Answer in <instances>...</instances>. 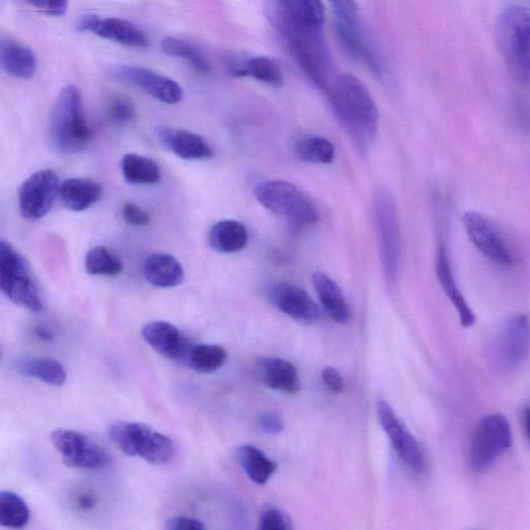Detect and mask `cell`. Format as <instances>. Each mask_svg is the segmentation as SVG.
<instances>
[{
    "instance_id": "6da1fadb",
    "label": "cell",
    "mask_w": 530,
    "mask_h": 530,
    "mask_svg": "<svg viewBox=\"0 0 530 530\" xmlns=\"http://www.w3.org/2000/svg\"><path fill=\"white\" fill-rule=\"evenodd\" d=\"M264 12L286 44L293 60L313 84L320 90H327L333 66L322 31L294 19L277 0H269Z\"/></svg>"
},
{
    "instance_id": "7a4b0ae2",
    "label": "cell",
    "mask_w": 530,
    "mask_h": 530,
    "mask_svg": "<svg viewBox=\"0 0 530 530\" xmlns=\"http://www.w3.org/2000/svg\"><path fill=\"white\" fill-rule=\"evenodd\" d=\"M329 100L336 119L365 154L374 141L379 114L365 84L356 76L342 74L329 86Z\"/></svg>"
},
{
    "instance_id": "3957f363",
    "label": "cell",
    "mask_w": 530,
    "mask_h": 530,
    "mask_svg": "<svg viewBox=\"0 0 530 530\" xmlns=\"http://www.w3.org/2000/svg\"><path fill=\"white\" fill-rule=\"evenodd\" d=\"M49 137L53 149L63 155L83 151L92 139V130L82 110L81 92L76 85L65 86L58 95L50 115Z\"/></svg>"
},
{
    "instance_id": "277c9868",
    "label": "cell",
    "mask_w": 530,
    "mask_h": 530,
    "mask_svg": "<svg viewBox=\"0 0 530 530\" xmlns=\"http://www.w3.org/2000/svg\"><path fill=\"white\" fill-rule=\"evenodd\" d=\"M495 39L513 80L530 85V10L508 7L498 16Z\"/></svg>"
},
{
    "instance_id": "5b68a950",
    "label": "cell",
    "mask_w": 530,
    "mask_h": 530,
    "mask_svg": "<svg viewBox=\"0 0 530 530\" xmlns=\"http://www.w3.org/2000/svg\"><path fill=\"white\" fill-rule=\"evenodd\" d=\"M373 215L382 271L388 284H397L401 267V232L395 199L385 189L376 190Z\"/></svg>"
},
{
    "instance_id": "8992f818",
    "label": "cell",
    "mask_w": 530,
    "mask_h": 530,
    "mask_svg": "<svg viewBox=\"0 0 530 530\" xmlns=\"http://www.w3.org/2000/svg\"><path fill=\"white\" fill-rule=\"evenodd\" d=\"M255 197L263 208L287 220L294 227H310L319 221V212L313 200L291 183H261L255 188Z\"/></svg>"
},
{
    "instance_id": "52a82bcc",
    "label": "cell",
    "mask_w": 530,
    "mask_h": 530,
    "mask_svg": "<svg viewBox=\"0 0 530 530\" xmlns=\"http://www.w3.org/2000/svg\"><path fill=\"white\" fill-rule=\"evenodd\" d=\"M112 443L130 457H139L149 464L163 465L174 456L170 437L140 423L119 422L108 430Z\"/></svg>"
},
{
    "instance_id": "ba28073f",
    "label": "cell",
    "mask_w": 530,
    "mask_h": 530,
    "mask_svg": "<svg viewBox=\"0 0 530 530\" xmlns=\"http://www.w3.org/2000/svg\"><path fill=\"white\" fill-rule=\"evenodd\" d=\"M0 289L14 304L39 313L43 301L26 260L7 241L0 242Z\"/></svg>"
},
{
    "instance_id": "9c48e42d",
    "label": "cell",
    "mask_w": 530,
    "mask_h": 530,
    "mask_svg": "<svg viewBox=\"0 0 530 530\" xmlns=\"http://www.w3.org/2000/svg\"><path fill=\"white\" fill-rule=\"evenodd\" d=\"M509 421L499 414L484 417L477 425L469 448V465L478 474L489 470L512 447Z\"/></svg>"
},
{
    "instance_id": "30bf717a",
    "label": "cell",
    "mask_w": 530,
    "mask_h": 530,
    "mask_svg": "<svg viewBox=\"0 0 530 530\" xmlns=\"http://www.w3.org/2000/svg\"><path fill=\"white\" fill-rule=\"evenodd\" d=\"M494 365L503 372L520 368L530 353V320L525 314H514L500 326L491 347Z\"/></svg>"
},
{
    "instance_id": "8fae6325",
    "label": "cell",
    "mask_w": 530,
    "mask_h": 530,
    "mask_svg": "<svg viewBox=\"0 0 530 530\" xmlns=\"http://www.w3.org/2000/svg\"><path fill=\"white\" fill-rule=\"evenodd\" d=\"M54 448L71 468L101 470L112 463L110 454L86 435L70 429H57L51 434Z\"/></svg>"
},
{
    "instance_id": "7c38bea8",
    "label": "cell",
    "mask_w": 530,
    "mask_h": 530,
    "mask_svg": "<svg viewBox=\"0 0 530 530\" xmlns=\"http://www.w3.org/2000/svg\"><path fill=\"white\" fill-rule=\"evenodd\" d=\"M376 412L379 424L388 435L400 460L415 474H423L426 460L414 435L409 432L387 401L379 399L376 403Z\"/></svg>"
},
{
    "instance_id": "4fadbf2b",
    "label": "cell",
    "mask_w": 530,
    "mask_h": 530,
    "mask_svg": "<svg viewBox=\"0 0 530 530\" xmlns=\"http://www.w3.org/2000/svg\"><path fill=\"white\" fill-rule=\"evenodd\" d=\"M60 189V181L53 170L45 169L29 176L18 192L21 215L33 221L44 218L52 209Z\"/></svg>"
},
{
    "instance_id": "5bb4252c",
    "label": "cell",
    "mask_w": 530,
    "mask_h": 530,
    "mask_svg": "<svg viewBox=\"0 0 530 530\" xmlns=\"http://www.w3.org/2000/svg\"><path fill=\"white\" fill-rule=\"evenodd\" d=\"M109 74L116 80L138 86L146 94L165 104H179L184 98V92L178 82L151 69L116 65L109 70Z\"/></svg>"
},
{
    "instance_id": "9a60e30c",
    "label": "cell",
    "mask_w": 530,
    "mask_h": 530,
    "mask_svg": "<svg viewBox=\"0 0 530 530\" xmlns=\"http://www.w3.org/2000/svg\"><path fill=\"white\" fill-rule=\"evenodd\" d=\"M466 233L471 243L492 262L502 267H512L514 258L503 234L483 215L467 212L463 217Z\"/></svg>"
},
{
    "instance_id": "2e32d148",
    "label": "cell",
    "mask_w": 530,
    "mask_h": 530,
    "mask_svg": "<svg viewBox=\"0 0 530 530\" xmlns=\"http://www.w3.org/2000/svg\"><path fill=\"white\" fill-rule=\"evenodd\" d=\"M77 28L79 32L92 33L129 48L144 49L150 45L140 28L121 18H101L96 15H88L81 18Z\"/></svg>"
},
{
    "instance_id": "e0dca14e",
    "label": "cell",
    "mask_w": 530,
    "mask_h": 530,
    "mask_svg": "<svg viewBox=\"0 0 530 530\" xmlns=\"http://www.w3.org/2000/svg\"><path fill=\"white\" fill-rule=\"evenodd\" d=\"M268 298L282 313L305 325H313L320 317L316 303L308 292L289 283H274L267 290Z\"/></svg>"
},
{
    "instance_id": "ac0fdd59",
    "label": "cell",
    "mask_w": 530,
    "mask_h": 530,
    "mask_svg": "<svg viewBox=\"0 0 530 530\" xmlns=\"http://www.w3.org/2000/svg\"><path fill=\"white\" fill-rule=\"evenodd\" d=\"M141 333L144 341L159 355L184 365L192 342L178 328L166 321H152Z\"/></svg>"
},
{
    "instance_id": "d6986e66",
    "label": "cell",
    "mask_w": 530,
    "mask_h": 530,
    "mask_svg": "<svg viewBox=\"0 0 530 530\" xmlns=\"http://www.w3.org/2000/svg\"><path fill=\"white\" fill-rule=\"evenodd\" d=\"M334 25L338 39L349 56L364 64L376 76H380L378 58L363 31L360 19L335 16Z\"/></svg>"
},
{
    "instance_id": "ffe728a7",
    "label": "cell",
    "mask_w": 530,
    "mask_h": 530,
    "mask_svg": "<svg viewBox=\"0 0 530 530\" xmlns=\"http://www.w3.org/2000/svg\"><path fill=\"white\" fill-rule=\"evenodd\" d=\"M257 375L262 384L279 393L296 395L301 391L299 371L289 361L279 358L260 359Z\"/></svg>"
},
{
    "instance_id": "44dd1931",
    "label": "cell",
    "mask_w": 530,
    "mask_h": 530,
    "mask_svg": "<svg viewBox=\"0 0 530 530\" xmlns=\"http://www.w3.org/2000/svg\"><path fill=\"white\" fill-rule=\"evenodd\" d=\"M157 135L166 149L181 159L203 160L211 158L214 154L201 136L186 130L162 127L158 129Z\"/></svg>"
},
{
    "instance_id": "7402d4cb",
    "label": "cell",
    "mask_w": 530,
    "mask_h": 530,
    "mask_svg": "<svg viewBox=\"0 0 530 530\" xmlns=\"http://www.w3.org/2000/svg\"><path fill=\"white\" fill-rule=\"evenodd\" d=\"M436 275L441 287H443L446 293V296L449 298L454 308L458 312L461 326L463 328L473 327L476 323V315L467 304L462 292L457 286L450 259L444 246H440L437 252Z\"/></svg>"
},
{
    "instance_id": "603a6c76",
    "label": "cell",
    "mask_w": 530,
    "mask_h": 530,
    "mask_svg": "<svg viewBox=\"0 0 530 530\" xmlns=\"http://www.w3.org/2000/svg\"><path fill=\"white\" fill-rule=\"evenodd\" d=\"M0 64L8 75L21 80L32 79L38 71L35 52L11 39H5L0 44Z\"/></svg>"
},
{
    "instance_id": "cb8c5ba5",
    "label": "cell",
    "mask_w": 530,
    "mask_h": 530,
    "mask_svg": "<svg viewBox=\"0 0 530 530\" xmlns=\"http://www.w3.org/2000/svg\"><path fill=\"white\" fill-rule=\"evenodd\" d=\"M145 280L158 288H172L183 283L185 271L174 256L164 253L153 254L145 260Z\"/></svg>"
},
{
    "instance_id": "d4e9b609",
    "label": "cell",
    "mask_w": 530,
    "mask_h": 530,
    "mask_svg": "<svg viewBox=\"0 0 530 530\" xmlns=\"http://www.w3.org/2000/svg\"><path fill=\"white\" fill-rule=\"evenodd\" d=\"M229 73L233 77L253 78L272 86H280L284 83L281 66L274 58L268 56L242 58L230 65Z\"/></svg>"
},
{
    "instance_id": "484cf974",
    "label": "cell",
    "mask_w": 530,
    "mask_h": 530,
    "mask_svg": "<svg viewBox=\"0 0 530 530\" xmlns=\"http://www.w3.org/2000/svg\"><path fill=\"white\" fill-rule=\"evenodd\" d=\"M312 282L323 309L338 323L350 320L351 313L340 286L329 276L316 273Z\"/></svg>"
},
{
    "instance_id": "4316f807",
    "label": "cell",
    "mask_w": 530,
    "mask_h": 530,
    "mask_svg": "<svg viewBox=\"0 0 530 530\" xmlns=\"http://www.w3.org/2000/svg\"><path fill=\"white\" fill-rule=\"evenodd\" d=\"M14 367L19 374L39 379L49 386L61 387L67 380L65 367L48 358L22 357L15 361Z\"/></svg>"
},
{
    "instance_id": "83f0119b",
    "label": "cell",
    "mask_w": 530,
    "mask_h": 530,
    "mask_svg": "<svg viewBox=\"0 0 530 530\" xmlns=\"http://www.w3.org/2000/svg\"><path fill=\"white\" fill-rule=\"evenodd\" d=\"M102 195L101 186L87 179L66 180L60 189L66 208L73 212H84L91 208Z\"/></svg>"
},
{
    "instance_id": "f1b7e54d",
    "label": "cell",
    "mask_w": 530,
    "mask_h": 530,
    "mask_svg": "<svg viewBox=\"0 0 530 530\" xmlns=\"http://www.w3.org/2000/svg\"><path fill=\"white\" fill-rule=\"evenodd\" d=\"M211 247L223 254L243 251L249 243V233L242 223L225 220L217 223L209 235Z\"/></svg>"
},
{
    "instance_id": "f546056e",
    "label": "cell",
    "mask_w": 530,
    "mask_h": 530,
    "mask_svg": "<svg viewBox=\"0 0 530 530\" xmlns=\"http://www.w3.org/2000/svg\"><path fill=\"white\" fill-rule=\"evenodd\" d=\"M237 460L248 478L257 485L267 484L275 475L278 464L258 448L242 446L237 451Z\"/></svg>"
},
{
    "instance_id": "4dcf8cb0",
    "label": "cell",
    "mask_w": 530,
    "mask_h": 530,
    "mask_svg": "<svg viewBox=\"0 0 530 530\" xmlns=\"http://www.w3.org/2000/svg\"><path fill=\"white\" fill-rule=\"evenodd\" d=\"M227 361V351L217 344L192 343L184 365L197 373H214Z\"/></svg>"
},
{
    "instance_id": "1f68e13d",
    "label": "cell",
    "mask_w": 530,
    "mask_h": 530,
    "mask_svg": "<svg viewBox=\"0 0 530 530\" xmlns=\"http://www.w3.org/2000/svg\"><path fill=\"white\" fill-rule=\"evenodd\" d=\"M121 170L124 179L131 185H155L161 179L159 165L154 160L137 154L124 156Z\"/></svg>"
},
{
    "instance_id": "d6a6232c",
    "label": "cell",
    "mask_w": 530,
    "mask_h": 530,
    "mask_svg": "<svg viewBox=\"0 0 530 530\" xmlns=\"http://www.w3.org/2000/svg\"><path fill=\"white\" fill-rule=\"evenodd\" d=\"M294 19L322 31L325 24V7L321 0H277Z\"/></svg>"
},
{
    "instance_id": "836d02e7",
    "label": "cell",
    "mask_w": 530,
    "mask_h": 530,
    "mask_svg": "<svg viewBox=\"0 0 530 530\" xmlns=\"http://www.w3.org/2000/svg\"><path fill=\"white\" fill-rule=\"evenodd\" d=\"M161 48L168 56L178 57L181 58V60L186 61L200 74H206L211 71V65L202 52L185 40L167 37L163 39Z\"/></svg>"
},
{
    "instance_id": "e575fe53",
    "label": "cell",
    "mask_w": 530,
    "mask_h": 530,
    "mask_svg": "<svg viewBox=\"0 0 530 530\" xmlns=\"http://www.w3.org/2000/svg\"><path fill=\"white\" fill-rule=\"evenodd\" d=\"M29 518L31 512L20 495L11 491L0 493V524L20 529L27 525Z\"/></svg>"
},
{
    "instance_id": "d590c367",
    "label": "cell",
    "mask_w": 530,
    "mask_h": 530,
    "mask_svg": "<svg viewBox=\"0 0 530 530\" xmlns=\"http://www.w3.org/2000/svg\"><path fill=\"white\" fill-rule=\"evenodd\" d=\"M299 158L311 164H331L335 159L333 143L323 137L308 136L298 141L296 146Z\"/></svg>"
},
{
    "instance_id": "8d00e7d4",
    "label": "cell",
    "mask_w": 530,
    "mask_h": 530,
    "mask_svg": "<svg viewBox=\"0 0 530 530\" xmlns=\"http://www.w3.org/2000/svg\"><path fill=\"white\" fill-rule=\"evenodd\" d=\"M85 271L93 276L114 277L122 273L123 262L110 250L99 246L88 251L85 257Z\"/></svg>"
},
{
    "instance_id": "74e56055",
    "label": "cell",
    "mask_w": 530,
    "mask_h": 530,
    "mask_svg": "<svg viewBox=\"0 0 530 530\" xmlns=\"http://www.w3.org/2000/svg\"><path fill=\"white\" fill-rule=\"evenodd\" d=\"M109 116L113 123L125 125L133 121L135 116V106L126 97L115 98L109 106Z\"/></svg>"
},
{
    "instance_id": "f35d334b",
    "label": "cell",
    "mask_w": 530,
    "mask_h": 530,
    "mask_svg": "<svg viewBox=\"0 0 530 530\" xmlns=\"http://www.w3.org/2000/svg\"><path fill=\"white\" fill-rule=\"evenodd\" d=\"M291 528L290 518L280 509H267L260 516L259 529L261 530H288Z\"/></svg>"
},
{
    "instance_id": "ab89813d",
    "label": "cell",
    "mask_w": 530,
    "mask_h": 530,
    "mask_svg": "<svg viewBox=\"0 0 530 530\" xmlns=\"http://www.w3.org/2000/svg\"><path fill=\"white\" fill-rule=\"evenodd\" d=\"M20 2L50 16H64L69 8V0H20Z\"/></svg>"
},
{
    "instance_id": "60d3db41",
    "label": "cell",
    "mask_w": 530,
    "mask_h": 530,
    "mask_svg": "<svg viewBox=\"0 0 530 530\" xmlns=\"http://www.w3.org/2000/svg\"><path fill=\"white\" fill-rule=\"evenodd\" d=\"M256 424L261 432L269 435H278L284 430V421L276 412H263Z\"/></svg>"
},
{
    "instance_id": "b9f144b4",
    "label": "cell",
    "mask_w": 530,
    "mask_h": 530,
    "mask_svg": "<svg viewBox=\"0 0 530 530\" xmlns=\"http://www.w3.org/2000/svg\"><path fill=\"white\" fill-rule=\"evenodd\" d=\"M122 216L126 223L131 226L142 227L150 223L151 217L134 203L124 204Z\"/></svg>"
},
{
    "instance_id": "7bdbcfd3",
    "label": "cell",
    "mask_w": 530,
    "mask_h": 530,
    "mask_svg": "<svg viewBox=\"0 0 530 530\" xmlns=\"http://www.w3.org/2000/svg\"><path fill=\"white\" fill-rule=\"evenodd\" d=\"M336 17L359 19L356 0H329Z\"/></svg>"
},
{
    "instance_id": "ee69618b",
    "label": "cell",
    "mask_w": 530,
    "mask_h": 530,
    "mask_svg": "<svg viewBox=\"0 0 530 530\" xmlns=\"http://www.w3.org/2000/svg\"><path fill=\"white\" fill-rule=\"evenodd\" d=\"M321 378L323 384L335 394H341L344 391V380L340 372L334 367H327L322 370Z\"/></svg>"
},
{
    "instance_id": "f6af8a7d",
    "label": "cell",
    "mask_w": 530,
    "mask_h": 530,
    "mask_svg": "<svg viewBox=\"0 0 530 530\" xmlns=\"http://www.w3.org/2000/svg\"><path fill=\"white\" fill-rule=\"evenodd\" d=\"M165 528L168 530H203L205 526L197 519L179 516L168 519L165 522Z\"/></svg>"
},
{
    "instance_id": "bcb514c9",
    "label": "cell",
    "mask_w": 530,
    "mask_h": 530,
    "mask_svg": "<svg viewBox=\"0 0 530 530\" xmlns=\"http://www.w3.org/2000/svg\"><path fill=\"white\" fill-rule=\"evenodd\" d=\"M75 504L81 512H91L98 504V496L93 491H82L77 494Z\"/></svg>"
},
{
    "instance_id": "7dc6e473",
    "label": "cell",
    "mask_w": 530,
    "mask_h": 530,
    "mask_svg": "<svg viewBox=\"0 0 530 530\" xmlns=\"http://www.w3.org/2000/svg\"><path fill=\"white\" fill-rule=\"evenodd\" d=\"M36 335L40 340L52 341L55 339V334L46 327H39L36 330Z\"/></svg>"
},
{
    "instance_id": "c3c4849f",
    "label": "cell",
    "mask_w": 530,
    "mask_h": 530,
    "mask_svg": "<svg viewBox=\"0 0 530 530\" xmlns=\"http://www.w3.org/2000/svg\"><path fill=\"white\" fill-rule=\"evenodd\" d=\"M522 420H523V427H524L526 436L530 443V406H527L524 408Z\"/></svg>"
}]
</instances>
